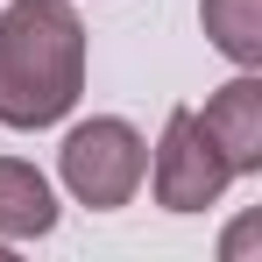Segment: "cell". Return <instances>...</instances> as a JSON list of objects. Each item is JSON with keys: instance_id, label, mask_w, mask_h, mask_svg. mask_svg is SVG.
Segmentation results:
<instances>
[{"instance_id": "6da1fadb", "label": "cell", "mask_w": 262, "mask_h": 262, "mask_svg": "<svg viewBox=\"0 0 262 262\" xmlns=\"http://www.w3.org/2000/svg\"><path fill=\"white\" fill-rule=\"evenodd\" d=\"M85 92V21L71 0H7L0 14V128H57Z\"/></svg>"}, {"instance_id": "7a4b0ae2", "label": "cell", "mask_w": 262, "mask_h": 262, "mask_svg": "<svg viewBox=\"0 0 262 262\" xmlns=\"http://www.w3.org/2000/svg\"><path fill=\"white\" fill-rule=\"evenodd\" d=\"M142 170H149V142L135 135V121L121 114H92L78 128L64 135V149H57V177H64V191L92 206V213H114V206H128L135 191H142Z\"/></svg>"}, {"instance_id": "3957f363", "label": "cell", "mask_w": 262, "mask_h": 262, "mask_svg": "<svg viewBox=\"0 0 262 262\" xmlns=\"http://www.w3.org/2000/svg\"><path fill=\"white\" fill-rule=\"evenodd\" d=\"M142 177H149V191H156V206H163V213H206V206L227 199L234 163L220 156V142L206 135L199 106H170Z\"/></svg>"}, {"instance_id": "277c9868", "label": "cell", "mask_w": 262, "mask_h": 262, "mask_svg": "<svg viewBox=\"0 0 262 262\" xmlns=\"http://www.w3.org/2000/svg\"><path fill=\"white\" fill-rule=\"evenodd\" d=\"M199 121H206V135L220 142V156L234 163V177L262 170V78L255 71H234V78L199 106Z\"/></svg>"}, {"instance_id": "5b68a950", "label": "cell", "mask_w": 262, "mask_h": 262, "mask_svg": "<svg viewBox=\"0 0 262 262\" xmlns=\"http://www.w3.org/2000/svg\"><path fill=\"white\" fill-rule=\"evenodd\" d=\"M57 227V191H50V177L36 163H21V156H0V234L7 241H36Z\"/></svg>"}, {"instance_id": "8992f818", "label": "cell", "mask_w": 262, "mask_h": 262, "mask_svg": "<svg viewBox=\"0 0 262 262\" xmlns=\"http://www.w3.org/2000/svg\"><path fill=\"white\" fill-rule=\"evenodd\" d=\"M199 21L234 71H262V0H199Z\"/></svg>"}]
</instances>
